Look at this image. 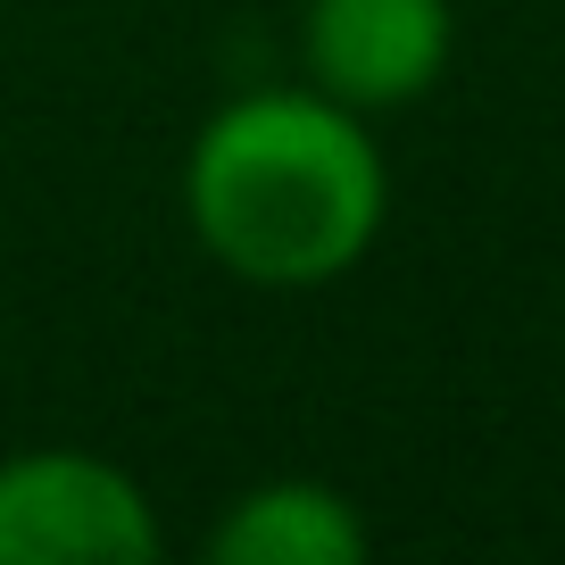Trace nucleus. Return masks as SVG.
<instances>
[{"label": "nucleus", "instance_id": "obj_1", "mask_svg": "<svg viewBox=\"0 0 565 565\" xmlns=\"http://www.w3.org/2000/svg\"><path fill=\"white\" fill-rule=\"evenodd\" d=\"M192 242L258 291L341 282L391 216V167L374 117L317 84H258L225 100L183 150Z\"/></svg>", "mask_w": 565, "mask_h": 565}, {"label": "nucleus", "instance_id": "obj_2", "mask_svg": "<svg viewBox=\"0 0 565 565\" xmlns=\"http://www.w3.org/2000/svg\"><path fill=\"white\" fill-rule=\"evenodd\" d=\"M167 548L159 508L100 449L0 458V565H150Z\"/></svg>", "mask_w": 565, "mask_h": 565}, {"label": "nucleus", "instance_id": "obj_3", "mask_svg": "<svg viewBox=\"0 0 565 565\" xmlns=\"http://www.w3.org/2000/svg\"><path fill=\"white\" fill-rule=\"evenodd\" d=\"M458 58L449 0H308L300 9V67L324 100L358 117L416 108Z\"/></svg>", "mask_w": 565, "mask_h": 565}, {"label": "nucleus", "instance_id": "obj_4", "mask_svg": "<svg viewBox=\"0 0 565 565\" xmlns=\"http://www.w3.org/2000/svg\"><path fill=\"white\" fill-rule=\"evenodd\" d=\"M366 548L374 532L358 515V499L317 475L249 482L209 524V565H358Z\"/></svg>", "mask_w": 565, "mask_h": 565}]
</instances>
